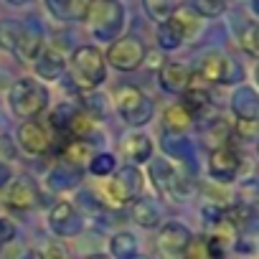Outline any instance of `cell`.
Returning a JSON list of instances; mask_svg holds the SVG:
<instances>
[{"mask_svg": "<svg viewBox=\"0 0 259 259\" xmlns=\"http://www.w3.org/2000/svg\"><path fill=\"white\" fill-rule=\"evenodd\" d=\"M71 79L79 89H97L107 79L104 56L94 46H81L71 56Z\"/></svg>", "mask_w": 259, "mask_h": 259, "instance_id": "6da1fadb", "label": "cell"}, {"mask_svg": "<svg viewBox=\"0 0 259 259\" xmlns=\"http://www.w3.org/2000/svg\"><path fill=\"white\" fill-rule=\"evenodd\" d=\"M46 104H49V92L36 79H18L11 87V107L18 117L33 119L46 109Z\"/></svg>", "mask_w": 259, "mask_h": 259, "instance_id": "7a4b0ae2", "label": "cell"}, {"mask_svg": "<svg viewBox=\"0 0 259 259\" xmlns=\"http://www.w3.org/2000/svg\"><path fill=\"white\" fill-rule=\"evenodd\" d=\"M117 109L122 119L130 124H145L153 119V112H155L153 102L135 87H122L117 92Z\"/></svg>", "mask_w": 259, "mask_h": 259, "instance_id": "3957f363", "label": "cell"}, {"mask_svg": "<svg viewBox=\"0 0 259 259\" xmlns=\"http://www.w3.org/2000/svg\"><path fill=\"white\" fill-rule=\"evenodd\" d=\"M104 61H109L119 71H135L145 61V46L135 36H124V38H119L109 46Z\"/></svg>", "mask_w": 259, "mask_h": 259, "instance_id": "277c9868", "label": "cell"}, {"mask_svg": "<svg viewBox=\"0 0 259 259\" xmlns=\"http://www.w3.org/2000/svg\"><path fill=\"white\" fill-rule=\"evenodd\" d=\"M107 196L114 201V203H130V201H135L143 191V173L138 168H122L112 181H107L104 186Z\"/></svg>", "mask_w": 259, "mask_h": 259, "instance_id": "5b68a950", "label": "cell"}, {"mask_svg": "<svg viewBox=\"0 0 259 259\" xmlns=\"http://www.w3.org/2000/svg\"><path fill=\"white\" fill-rule=\"evenodd\" d=\"M87 18L92 21V28L99 38H114L122 28V21H124V11L114 3H97L89 8Z\"/></svg>", "mask_w": 259, "mask_h": 259, "instance_id": "8992f818", "label": "cell"}, {"mask_svg": "<svg viewBox=\"0 0 259 259\" xmlns=\"http://www.w3.org/2000/svg\"><path fill=\"white\" fill-rule=\"evenodd\" d=\"M239 74H244V71H239V66L229 59V56H221V54H208L203 61H201V66H198V76L203 79V81H221V84H229V81H234Z\"/></svg>", "mask_w": 259, "mask_h": 259, "instance_id": "52a82bcc", "label": "cell"}, {"mask_svg": "<svg viewBox=\"0 0 259 259\" xmlns=\"http://www.w3.org/2000/svg\"><path fill=\"white\" fill-rule=\"evenodd\" d=\"M188 241H191L188 229H186L183 224L170 221V224H165V226L160 229L158 249H160L163 256H168V259H181V256H183V249L188 246Z\"/></svg>", "mask_w": 259, "mask_h": 259, "instance_id": "ba28073f", "label": "cell"}, {"mask_svg": "<svg viewBox=\"0 0 259 259\" xmlns=\"http://www.w3.org/2000/svg\"><path fill=\"white\" fill-rule=\"evenodd\" d=\"M150 173H153V178H155L158 191H163V193H168V196H173V198H186V196L191 193V183L183 181V178H178V173H176L165 160L153 163Z\"/></svg>", "mask_w": 259, "mask_h": 259, "instance_id": "9c48e42d", "label": "cell"}, {"mask_svg": "<svg viewBox=\"0 0 259 259\" xmlns=\"http://www.w3.org/2000/svg\"><path fill=\"white\" fill-rule=\"evenodd\" d=\"M49 226L59 236H76L81 231V216L69 201H59L49 213Z\"/></svg>", "mask_w": 259, "mask_h": 259, "instance_id": "30bf717a", "label": "cell"}, {"mask_svg": "<svg viewBox=\"0 0 259 259\" xmlns=\"http://www.w3.org/2000/svg\"><path fill=\"white\" fill-rule=\"evenodd\" d=\"M18 143L31 155H44L51 148V138L46 133V127L41 122H36V119H26L18 127Z\"/></svg>", "mask_w": 259, "mask_h": 259, "instance_id": "8fae6325", "label": "cell"}, {"mask_svg": "<svg viewBox=\"0 0 259 259\" xmlns=\"http://www.w3.org/2000/svg\"><path fill=\"white\" fill-rule=\"evenodd\" d=\"M239 168H241V160H239V155H236L229 145L211 153L208 170H211V176H213L216 181H221V183L234 181V178L239 176Z\"/></svg>", "mask_w": 259, "mask_h": 259, "instance_id": "7c38bea8", "label": "cell"}, {"mask_svg": "<svg viewBox=\"0 0 259 259\" xmlns=\"http://www.w3.org/2000/svg\"><path fill=\"white\" fill-rule=\"evenodd\" d=\"M231 109L239 117V122H256L259 117V102H256V92L251 87H241L234 92L231 99Z\"/></svg>", "mask_w": 259, "mask_h": 259, "instance_id": "4fadbf2b", "label": "cell"}, {"mask_svg": "<svg viewBox=\"0 0 259 259\" xmlns=\"http://www.w3.org/2000/svg\"><path fill=\"white\" fill-rule=\"evenodd\" d=\"M38 203V191L33 186V181L28 178H18L11 191H8V206L11 208H18V211H28Z\"/></svg>", "mask_w": 259, "mask_h": 259, "instance_id": "5bb4252c", "label": "cell"}, {"mask_svg": "<svg viewBox=\"0 0 259 259\" xmlns=\"http://www.w3.org/2000/svg\"><path fill=\"white\" fill-rule=\"evenodd\" d=\"M46 6L61 21H87L92 0H46Z\"/></svg>", "mask_w": 259, "mask_h": 259, "instance_id": "9a60e30c", "label": "cell"}, {"mask_svg": "<svg viewBox=\"0 0 259 259\" xmlns=\"http://www.w3.org/2000/svg\"><path fill=\"white\" fill-rule=\"evenodd\" d=\"M188 79H191V71H188L186 64L168 61V64L160 69V87H163L165 92L181 94V92L188 87Z\"/></svg>", "mask_w": 259, "mask_h": 259, "instance_id": "2e32d148", "label": "cell"}, {"mask_svg": "<svg viewBox=\"0 0 259 259\" xmlns=\"http://www.w3.org/2000/svg\"><path fill=\"white\" fill-rule=\"evenodd\" d=\"M61 153H64V160L71 163V165H76V168H81L84 163H89V160L94 158L92 143H89V140H74V138H69V140L61 145Z\"/></svg>", "mask_w": 259, "mask_h": 259, "instance_id": "e0dca14e", "label": "cell"}, {"mask_svg": "<svg viewBox=\"0 0 259 259\" xmlns=\"http://www.w3.org/2000/svg\"><path fill=\"white\" fill-rule=\"evenodd\" d=\"M122 153L133 163H145L153 155V143H150L148 135H130L122 143Z\"/></svg>", "mask_w": 259, "mask_h": 259, "instance_id": "ac0fdd59", "label": "cell"}, {"mask_svg": "<svg viewBox=\"0 0 259 259\" xmlns=\"http://www.w3.org/2000/svg\"><path fill=\"white\" fill-rule=\"evenodd\" d=\"M41 49H44V38H41V33L33 31V28H26L23 36H21V41L16 44L13 54H16L18 59H23V61H33V59L41 56Z\"/></svg>", "mask_w": 259, "mask_h": 259, "instance_id": "d6986e66", "label": "cell"}, {"mask_svg": "<svg viewBox=\"0 0 259 259\" xmlns=\"http://www.w3.org/2000/svg\"><path fill=\"white\" fill-rule=\"evenodd\" d=\"M133 221L145 226V229H153L160 224V208L155 201L150 198H135V206H133Z\"/></svg>", "mask_w": 259, "mask_h": 259, "instance_id": "ffe728a7", "label": "cell"}, {"mask_svg": "<svg viewBox=\"0 0 259 259\" xmlns=\"http://www.w3.org/2000/svg\"><path fill=\"white\" fill-rule=\"evenodd\" d=\"M79 178H81V168H76V165H71V163L61 160V163H59V168H54V170H51L49 183H51V188L64 191V188H71Z\"/></svg>", "mask_w": 259, "mask_h": 259, "instance_id": "44dd1931", "label": "cell"}, {"mask_svg": "<svg viewBox=\"0 0 259 259\" xmlns=\"http://www.w3.org/2000/svg\"><path fill=\"white\" fill-rule=\"evenodd\" d=\"M183 41H186V38H183V31H181V26H178L173 18H168L165 23H160V31H158V44H160L165 51L178 49Z\"/></svg>", "mask_w": 259, "mask_h": 259, "instance_id": "7402d4cb", "label": "cell"}, {"mask_svg": "<svg viewBox=\"0 0 259 259\" xmlns=\"http://www.w3.org/2000/svg\"><path fill=\"white\" fill-rule=\"evenodd\" d=\"M36 69H38V76H44V79H59V74L64 71V59L56 51H46L38 56Z\"/></svg>", "mask_w": 259, "mask_h": 259, "instance_id": "603a6c76", "label": "cell"}, {"mask_svg": "<svg viewBox=\"0 0 259 259\" xmlns=\"http://www.w3.org/2000/svg\"><path fill=\"white\" fill-rule=\"evenodd\" d=\"M109 251L114 259H133L135 251H138V244H135V236L133 234H117L109 244Z\"/></svg>", "mask_w": 259, "mask_h": 259, "instance_id": "cb8c5ba5", "label": "cell"}, {"mask_svg": "<svg viewBox=\"0 0 259 259\" xmlns=\"http://www.w3.org/2000/svg\"><path fill=\"white\" fill-rule=\"evenodd\" d=\"M23 31H26L23 23H18V21H3V23H0V46L13 51L16 44L21 41Z\"/></svg>", "mask_w": 259, "mask_h": 259, "instance_id": "d4e9b609", "label": "cell"}, {"mask_svg": "<svg viewBox=\"0 0 259 259\" xmlns=\"http://www.w3.org/2000/svg\"><path fill=\"white\" fill-rule=\"evenodd\" d=\"M143 3H145L148 16L158 23H165L176 13V0H143Z\"/></svg>", "mask_w": 259, "mask_h": 259, "instance_id": "484cf974", "label": "cell"}, {"mask_svg": "<svg viewBox=\"0 0 259 259\" xmlns=\"http://www.w3.org/2000/svg\"><path fill=\"white\" fill-rule=\"evenodd\" d=\"M191 122H193V117L181 104H176V107H170L165 112V127L173 130V133H186V130L191 127Z\"/></svg>", "mask_w": 259, "mask_h": 259, "instance_id": "4316f807", "label": "cell"}, {"mask_svg": "<svg viewBox=\"0 0 259 259\" xmlns=\"http://www.w3.org/2000/svg\"><path fill=\"white\" fill-rule=\"evenodd\" d=\"M76 112H79V109H76L74 104H59V107L51 112V124L64 135V140H69V138H66V130H69V124H71V119H74Z\"/></svg>", "mask_w": 259, "mask_h": 259, "instance_id": "83f0119b", "label": "cell"}, {"mask_svg": "<svg viewBox=\"0 0 259 259\" xmlns=\"http://www.w3.org/2000/svg\"><path fill=\"white\" fill-rule=\"evenodd\" d=\"M229 138H231V130H229V124H226L224 119H216V122L208 127V133H206V143L213 145V150L226 148V140H229Z\"/></svg>", "mask_w": 259, "mask_h": 259, "instance_id": "f1b7e54d", "label": "cell"}, {"mask_svg": "<svg viewBox=\"0 0 259 259\" xmlns=\"http://www.w3.org/2000/svg\"><path fill=\"white\" fill-rule=\"evenodd\" d=\"M183 259H213L208 249V239H191L183 249Z\"/></svg>", "mask_w": 259, "mask_h": 259, "instance_id": "f546056e", "label": "cell"}, {"mask_svg": "<svg viewBox=\"0 0 259 259\" xmlns=\"http://www.w3.org/2000/svg\"><path fill=\"white\" fill-rule=\"evenodd\" d=\"M193 8L198 16H206V18H216L224 13V0H193Z\"/></svg>", "mask_w": 259, "mask_h": 259, "instance_id": "4dcf8cb0", "label": "cell"}, {"mask_svg": "<svg viewBox=\"0 0 259 259\" xmlns=\"http://www.w3.org/2000/svg\"><path fill=\"white\" fill-rule=\"evenodd\" d=\"M170 18H173V21L181 26V31H183V38H191V36L198 31V18H196V16H191V13H186V11H181V13L176 11Z\"/></svg>", "mask_w": 259, "mask_h": 259, "instance_id": "1f68e13d", "label": "cell"}, {"mask_svg": "<svg viewBox=\"0 0 259 259\" xmlns=\"http://www.w3.org/2000/svg\"><path fill=\"white\" fill-rule=\"evenodd\" d=\"M89 170H92L94 176H109V173L114 170V158H112L109 153L94 155V158L89 160Z\"/></svg>", "mask_w": 259, "mask_h": 259, "instance_id": "d6a6232c", "label": "cell"}, {"mask_svg": "<svg viewBox=\"0 0 259 259\" xmlns=\"http://www.w3.org/2000/svg\"><path fill=\"white\" fill-rule=\"evenodd\" d=\"M239 44H241V49L254 59L256 56V26L254 23H249L244 31H241V36H239Z\"/></svg>", "mask_w": 259, "mask_h": 259, "instance_id": "836d02e7", "label": "cell"}, {"mask_svg": "<svg viewBox=\"0 0 259 259\" xmlns=\"http://www.w3.org/2000/svg\"><path fill=\"white\" fill-rule=\"evenodd\" d=\"M38 259H69V251H66L59 241H49V244L41 249Z\"/></svg>", "mask_w": 259, "mask_h": 259, "instance_id": "e575fe53", "label": "cell"}, {"mask_svg": "<svg viewBox=\"0 0 259 259\" xmlns=\"http://www.w3.org/2000/svg\"><path fill=\"white\" fill-rule=\"evenodd\" d=\"M13 236H16V224L11 219H0V246L11 244Z\"/></svg>", "mask_w": 259, "mask_h": 259, "instance_id": "d590c367", "label": "cell"}, {"mask_svg": "<svg viewBox=\"0 0 259 259\" xmlns=\"http://www.w3.org/2000/svg\"><path fill=\"white\" fill-rule=\"evenodd\" d=\"M236 133L244 143H254L256 140V122H239Z\"/></svg>", "mask_w": 259, "mask_h": 259, "instance_id": "8d00e7d4", "label": "cell"}, {"mask_svg": "<svg viewBox=\"0 0 259 259\" xmlns=\"http://www.w3.org/2000/svg\"><path fill=\"white\" fill-rule=\"evenodd\" d=\"M21 254H23V249L18 244H13V246H6L3 251H0V259H18Z\"/></svg>", "mask_w": 259, "mask_h": 259, "instance_id": "74e56055", "label": "cell"}, {"mask_svg": "<svg viewBox=\"0 0 259 259\" xmlns=\"http://www.w3.org/2000/svg\"><path fill=\"white\" fill-rule=\"evenodd\" d=\"M11 176H13L11 168H8L6 163H0V188H6V183L11 181Z\"/></svg>", "mask_w": 259, "mask_h": 259, "instance_id": "f35d334b", "label": "cell"}, {"mask_svg": "<svg viewBox=\"0 0 259 259\" xmlns=\"http://www.w3.org/2000/svg\"><path fill=\"white\" fill-rule=\"evenodd\" d=\"M8 3H13V6H23V3H28V0H8Z\"/></svg>", "mask_w": 259, "mask_h": 259, "instance_id": "ab89813d", "label": "cell"}, {"mask_svg": "<svg viewBox=\"0 0 259 259\" xmlns=\"http://www.w3.org/2000/svg\"><path fill=\"white\" fill-rule=\"evenodd\" d=\"M23 259H36V254H23Z\"/></svg>", "mask_w": 259, "mask_h": 259, "instance_id": "60d3db41", "label": "cell"}, {"mask_svg": "<svg viewBox=\"0 0 259 259\" xmlns=\"http://www.w3.org/2000/svg\"><path fill=\"white\" fill-rule=\"evenodd\" d=\"M89 259H107V256H102V254H99V256H89Z\"/></svg>", "mask_w": 259, "mask_h": 259, "instance_id": "b9f144b4", "label": "cell"}, {"mask_svg": "<svg viewBox=\"0 0 259 259\" xmlns=\"http://www.w3.org/2000/svg\"><path fill=\"white\" fill-rule=\"evenodd\" d=\"M133 259H145V256H133Z\"/></svg>", "mask_w": 259, "mask_h": 259, "instance_id": "7bdbcfd3", "label": "cell"}, {"mask_svg": "<svg viewBox=\"0 0 259 259\" xmlns=\"http://www.w3.org/2000/svg\"><path fill=\"white\" fill-rule=\"evenodd\" d=\"M104 3H114V0H104Z\"/></svg>", "mask_w": 259, "mask_h": 259, "instance_id": "ee69618b", "label": "cell"}]
</instances>
